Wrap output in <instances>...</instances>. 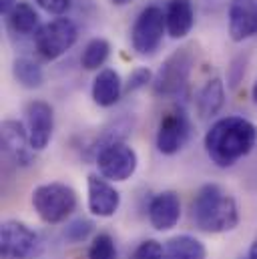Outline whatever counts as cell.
I'll return each mask as SVG.
<instances>
[{
    "instance_id": "15",
    "label": "cell",
    "mask_w": 257,
    "mask_h": 259,
    "mask_svg": "<svg viewBox=\"0 0 257 259\" xmlns=\"http://www.w3.org/2000/svg\"><path fill=\"white\" fill-rule=\"evenodd\" d=\"M125 93V84L121 74L115 68H101L93 80V101L99 107H113L119 103L121 95Z\"/></svg>"
},
{
    "instance_id": "10",
    "label": "cell",
    "mask_w": 257,
    "mask_h": 259,
    "mask_svg": "<svg viewBox=\"0 0 257 259\" xmlns=\"http://www.w3.org/2000/svg\"><path fill=\"white\" fill-rule=\"evenodd\" d=\"M0 145L2 153L16 165V167H30L34 163V149L28 139V131L18 121H4L0 127Z\"/></svg>"
},
{
    "instance_id": "5",
    "label": "cell",
    "mask_w": 257,
    "mask_h": 259,
    "mask_svg": "<svg viewBox=\"0 0 257 259\" xmlns=\"http://www.w3.org/2000/svg\"><path fill=\"white\" fill-rule=\"evenodd\" d=\"M167 32L165 10L151 4L139 12L131 28V45L139 57H151L163 42V34Z\"/></svg>"
},
{
    "instance_id": "3",
    "label": "cell",
    "mask_w": 257,
    "mask_h": 259,
    "mask_svg": "<svg viewBox=\"0 0 257 259\" xmlns=\"http://www.w3.org/2000/svg\"><path fill=\"white\" fill-rule=\"evenodd\" d=\"M76 191L70 185L59 181L38 185L32 191V207L36 215L49 225L66 221L70 213L76 209Z\"/></svg>"
},
{
    "instance_id": "29",
    "label": "cell",
    "mask_w": 257,
    "mask_h": 259,
    "mask_svg": "<svg viewBox=\"0 0 257 259\" xmlns=\"http://www.w3.org/2000/svg\"><path fill=\"white\" fill-rule=\"evenodd\" d=\"M251 97H253V103H255L257 107V80L253 82V87H251Z\"/></svg>"
},
{
    "instance_id": "11",
    "label": "cell",
    "mask_w": 257,
    "mask_h": 259,
    "mask_svg": "<svg viewBox=\"0 0 257 259\" xmlns=\"http://www.w3.org/2000/svg\"><path fill=\"white\" fill-rule=\"evenodd\" d=\"M87 205L97 217H113L121 207V193L103 175L91 173L87 177Z\"/></svg>"
},
{
    "instance_id": "22",
    "label": "cell",
    "mask_w": 257,
    "mask_h": 259,
    "mask_svg": "<svg viewBox=\"0 0 257 259\" xmlns=\"http://www.w3.org/2000/svg\"><path fill=\"white\" fill-rule=\"evenodd\" d=\"M89 259H117L115 239L109 233L95 235L89 247Z\"/></svg>"
},
{
    "instance_id": "20",
    "label": "cell",
    "mask_w": 257,
    "mask_h": 259,
    "mask_svg": "<svg viewBox=\"0 0 257 259\" xmlns=\"http://www.w3.org/2000/svg\"><path fill=\"white\" fill-rule=\"evenodd\" d=\"M12 74H14V80L24 87V89H38L42 87L45 82V72H42V66L38 65L36 61L28 59V57H20L12 63Z\"/></svg>"
},
{
    "instance_id": "17",
    "label": "cell",
    "mask_w": 257,
    "mask_h": 259,
    "mask_svg": "<svg viewBox=\"0 0 257 259\" xmlns=\"http://www.w3.org/2000/svg\"><path fill=\"white\" fill-rule=\"evenodd\" d=\"M225 103V87L221 78H211L203 84V89L197 95V113L201 119L215 117Z\"/></svg>"
},
{
    "instance_id": "24",
    "label": "cell",
    "mask_w": 257,
    "mask_h": 259,
    "mask_svg": "<svg viewBox=\"0 0 257 259\" xmlns=\"http://www.w3.org/2000/svg\"><path fill=\"white\" fill-rule=\"evenodd\" d=\"M91 231H93V223H91V221H87V219H76V221L68 223L64 235H66L68 241L80 243V241H84V239L91 235Z\"/></svg>"
},
{
    "instance_id": "26",
    "label": "cell",
    "mask_w": 257,
    "mask_h": 259,
    "mask_svg": "<svg viewBox=\"0 0 257 259\" xmlns=\"http://www.w3.org/2000/svg\"><path fill=\"white\" fill-rule=\"evenodd\" d=\"M45 12L55 14V16H63L64 12H68L72 0H34Z\"/></svg>"
},
{
    "instance_id": "6",
    "label": "cell",
    "mask_w": 257,
    "mask_h": 259,
    "mask_svg": "<svg viewBox=\"0 0 257 259\" xmlns=\"http://www.w3.org/2000/svg\"><path fill=\"white\" fill-rule=\"evenodd\" d=\"M78 38V28L70 18L57 16L42 24L34 34V49L45 61H57L68 53Z\"/></svg>"
},
{
    "instance_id": "2",
    "label": "cell",
    "mask_w": 257,
    "mask_h": 259,
    "mask_svg": "<svg viewBox=\"0 0 257 259\" xmlns=\"http://www.w3.org/2000/svg\"><path fill=\"white\" fill-rule=\"evenodd\" d=\"M191 215L195 225L205 233H227L239 225L237 201L217 183H207L197 191Z\"/></svg>"
},
{
    "instance_id": "25",
    "label": "cell",
    "mask_w": 257,
    "mask_h": 259,
    "mask_svg": "<svg viewBox=\"0 0 257 259\" xmlns=\"http://www.w3.org/2000/svg\"><path fill=\"white\" fill-rule=\"evenodd\" d=\"M153 72L149 70V68H145V66H141V68H135L131 74H128V80L127 84H125V93H135V91H141V89H145L149 82H153Z\"/></svg>"
},
{
    "instance_id": "21",
    "label": "cell",
    "mask_w": 257,
    "mask_h": 259,
    "mask_svg": "<svg viewBox=\"0 0 257 259\" xmlns=\"http://www.w3.org/2000/svg\"><path fill=\"white\" fill-rule=\"evenodd\" d=\"M111 55V45L107 38H93L87 42L82 55H80V65L84 70H99L101 66L107 63Z\"/></svg>"
},
{
    "instance_id": "1",
    "label": "cell",
    "mask_w": 257,
    "mask_h": 259,
    "mask_svg": "<svg viewBox=\"0 0 257 259\" xmlns=\"http://www.w3.org/2000/svg\"><path fill=\"white\" fill-rule=\"evenodd\" d=\"M257 129L255 125L243 117H223L217 119L205 135V151L209 159L221 167H233L239 159L247 157L255 147Z\"/></svg>"
},
{
    "instance_id": "19",
    "label": "cell",
    "mask_w": 257,
    "mask_h": 259,
    "mask_svg": "<svg viewBox=\"0 0 257 259\" xmlns=\"http://www.w3.org/2000/svg\"><path fill=\"white\" fill-rule=\"evenodd\" d=\"M163 259H207V249L191 235H175L165 241Z\"/></svg>"
},
{
    "instance_id": "13",
    "label": "cell",
    "mask_w": 257,
    "mask_h": 259,
    "mask_svg": "<svg viewBox=\"0 0 257 259\" xmlns=\"http://www.w3.org/2000/svg\"><path fill=\"white\" fill-rule=\"evenodd\" d=\"M229 36L233 42H243L257 34V0H231L227 10Z\"/></svg>"
},
{
    "instance_id": "4",
    "label": "cell",
    "mask_w": 257,
    "mask_h": 259,
    "mask_svg": "<svg viewBox=\"0 0 257 259\" xmlns=\"http://www.w3.org/2000/svg\"><path fill=\"white\" fill-rule=\"evenodd\" d=\"M195 55L189 47L177 49L173 55L165 59V63L157 70L153 78V93L157 97H177L185 91L191 76Z\"/></svg>"
},
{
    "instance_id": "14",
    "label": "cell",
    "mask_w": 257,
    "mask_h": 259,
    "mask_svg": "<svg viewBox=\"0 0 257 259\" xmlns=\"http://www.w3.org/2000/svg\"><path fill=\"white\" fill-rule=\"evenodd\" d=\"M181 219V199L175 191L155 195L149 203V221L157 231L173 229Z\"/></svg>"
},
{
    "instance_id": "23",
    "label": "cell",
    "mask_w": 257,
    "mask_h": 259,
    "mask_svg": "<svg viewBox=\"0 0 257 259\" xmlns=\"http://www.w3.org/2000/svg\"><path fill=\"white\" fill-rule=\"evenodd\" d=\"M165 253V245L159 243L157 239H145L139 243V247L135 249V259H163Z\"/></svg>"
},
{
    "instance_id": "9",
    "label": "cell",
    "mask_w": 257,
    "mask_h": 259,
    "mask_svg": "<svg viewBox=\"0 0 257 259\" xmlns=\"http://www.w3.org/2000/svg\"><path fill=\"white\" fill-rule=\"evenodd\" d=\"M38 235L18 219H6L0 225V255L2 259H26L36 247Z\"/></svg>"
},
{
    "instance_id": "27",
    "label": "cell",
    "mask_w": 257,
    "mask_h": 259,
    "mask_svg": "<svg viewBox=\"0 0 257 259\" xmlns=\"http://www.w3.org/2000/svg\"><path fill=\"white\" fill-rule=\"evenodd\" d=\"M16 4H18L16 0H0V12H2L4 16H8Z\"/></svg>"
},
{
    "instance_id": "16",
    "label": "cell",
    "mask_w": 257,
    "mask_h": 259,
    "mask_svg": "<svg viewBox=\"0 0 257 259\" xmlns=\"http://www.w3.org/2000/svg\"><path fill=\"white\" fill-rule=\"evenodd\" d=\"M165 18H167V34L175 40L185 38L195 24L191 0H169Z\"/></svg>"
},
{
    "instance_id": "8",
    "label": "cell",
    "mask_w": 257,
    "mask_h": 259,
    "mask_svg": "<svg viewBox=\"0 0 257 259\" xmlns=\"http://www.w3.org/2000/svg\"><path fill=\"white\" fill-rule=\"evenodd\" d=\"M191 137V119L185 113L183 107H173L169 109L157 129V149L163 155H175L179 153Z\"/></svg>"
},
{
    "instance_id": "18",
    "label": "cell",
    "mask_w": 257,
    "mask_h": 259,
    "mask_svg": "<svg viewBox=\"0 0 257 259\" xmlns=\"http://www.w3.org/2000/svg\"><path fill=\"white\" fill-rule=\"evenodd\" d=\"M8 26L14 34H20V36H28V34H36V30L42 26L40 24V18H38V12L34 10L32 4L20 0L12 12L8 14Z\"/></svg>"
},
{
    "instance_id": "7",
    "label": "cell",
    "mask_w": 257,
    "mask_h": 259,
    "mask_svg": "<svg viewBox=\"0 0 257 259\" xmlns=\"http://www.w3.org/2000/svg\"><path fill=\"white\" fill-rule=\"evenodd\" d=\"M137 165H139V157L135 149L123 141L107 143L97 155L99 175H103L113 183H123L131 179L137 171Z\"/></svg>"
},
{
    "instance_id": "30",
    "label": "cell",
    "mask_w": 257,
    "mask_h": 259,
    "mask_svg": "<svg viewBox=\"0 0 257 259\" xmlns=\"http://www.w3.org/2000/svg\"><path fill=\"white\" fill-rule=\"evenodd\" d=\"M115 6H125V4H128V2H133V0H111Z\"/></svg>"
},
{
    "instance_id": "12",
    "label": "cell",
    "mask_w": 257,
    "mask_h": 259,
    "mask_svg": "<svg viewBox=\"0 0 257 259\" xmlns=\"http://www.w3.org/2000/svg\"><path fill=\"white\" fill-rule=\"evenodd\" d=\"M26 131L34 151L49 147L55 133V111L45 101H30L26 105Z\"/></svg>"
},
{
    "instance_id": "28",
    "label": "cell",
    "mask_w": 257,
    "mask_h": 259,
    "mask_svg": "<svg viewBox=\"0 0 257 259\" xmlns=\"http://www.w3.org/2000/svg\"><path fill=\"white\" fill-rule=\"evenodd\" d=\"M249 259H257V239L251 243V247H249Z\"/></svg>"
}]
</instances>
